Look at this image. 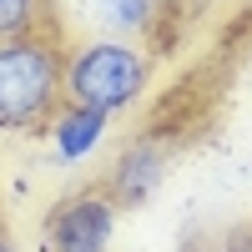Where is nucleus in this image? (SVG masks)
I'll list each match as a JSON object with an SVG mask.
<instances>
[{
  "label": "nucleus",
  "instance_id": "nucleus-1",
  "mask_svg": "<svg viewBox=\"0 0 252 252\" xmlns=\"http://www.w3.org/2000/svg\"><path fill=\"white\" fill-rule=\"evenodd\" d=\"M66 51L51 26L0 40V126H46L61 106Z\"/></svg>",
  "mask_w": 252,
  "mask_h": 252
},
{
  "label": "nucleus",
  "instance_id": "nucleus-2",
  "mask_svg": "<svg viewBox=\"0 0 252 252\" xmlns=\"http://www.w3.org/2000/svg\"><path fill=\"white\" fill-rule=\"evenodd\" d=\"M152 81V61L131 40H86V46L66 51V76H61V96L76 106H91L101 116H121L146 96Z\"/></svg>",
  "mask_w": 252,
  "mask_h": 252
},
{
  "label": "nucleus",
  "instance_id": "nucleus-3",
  "mask_svg": "<svg viewBox=\"0 0 252 252\" xmlns=\"http://www.w3.org/2000/svg\"><path fill=\"white\" fill-rule=\"evenodd\" d=\"M111 232H116V202L106 192H76L46 222L51 252H111Z\"/></svg>",
  "mask_w": 252,
  "mask_h": 252
},
{
  "label": "nucleus",
  "instance_id": "nucleus-4",
  "mask_svg": "<svg viewBox=\"0 0 252 252\" xmlns=\"http://www.w3.org/2000/svg\"><path fill=\"white\" fill-rule=\"evenodd\" d=\"M161 172H166V141L161 136H136L116 157V166H111V177H106L101 192H106L116 207H141L161 187Z\"/></svg>",
  "mask_w": 252,
  "mask_h": 252
},
{
  "label": "nucleus",
  "instance_id": "nucleus-5",
  "mask_svg": "<svg viewBox=\"0 0 252 252\" xmlns=\"http://www.w3.org/2000/svg\"><path fill=\"white\" fill-rule=\"evenodd\" d=\"M106 126H111V116H101L91 106H76V101H61L46 121V131H51V146H56L61 161H86L106 141Z\"/></svg>",
  "mask_w": 252,
  "mask_h": 252
},
{
  "label": "nucleus",
  "instance_id": "nucleus-6",
  "mask_svg": "<svg viewBox=\"0 0 252 252\" xmlns=\"http://www.w3.org/2000/svg\"><path fill=\"white\" fill-rule=\"evenodd\" d=\"M46 26V0H0V40L31 35Z\"/></svg>",
  "mask_w": 252,
  "mask_h": 252
},
{
  "label": "nucleus",
  "instance_id": "nucleus-7",
  "mask_svg": "<svg viewBox=\"0 0 252 252\" xmlns=\"http://www.w3.org/2000/svg\"><path fill=\"white\" fill-rule=\"evenodd\" d=\"M96 10L116 31H146L152 26V0H96Z\"/></svg>",
  "mask_w": 252,
  "mask_h": 252
},
{
  "label": "nucleus",
  "instance_id": "nucleus-8",
  "mask_svg": "<svg viewBox=\"0 0 252 252\" xmlns=\"http://www.w3.org/2000/svg\"><path fill=\"white\" fill-rule=\"evenodd\" d=\"M0 252H15V247H10V242H5V237H0Z\"/></svg>",
  "mask_w": 252,
  "mask_h": 252
}]
</instances>
